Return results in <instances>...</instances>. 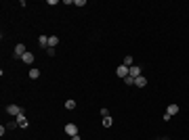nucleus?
<instances>
[{"instance_id": "obj_1", "label": "nucleus", "mask_w": 189, "mask_h": 140, "mask_svg": "<svg viewBox=\"0 0 189 140\" xmlns=\"http://www.w3.org/2000/svg\"><path fill=\"white\" fill-rule=\"evenodd\" d=\"M7 113H9V115H15V117H17V115L25 113V111H23V107H17V105H9V107H7Z\"/></svg>"}, {"instance_id": "obj_2", "label": "nucleus", "mask_w": 189, "mask_h": 140, "mask_svg": "<svg viewBox=\"0 0 189 140\" xmlns=\"http://www.w3.org/2000/svg\"><path fill=\"white\" fill-rule=\"evenodd\" d=\"M116 75H118V78H122V80H124V78H126V75H128V67H126V65H124V63H122V65H120V67H118V69H116Z\"/></svg>"}, {"instance_id": "obj_3", "label": "nucleus", "mask_w": 189, "mask_h": 140, "mask_svg": "<svg viewBox=\"0 0 189 140\" xmlns=\"http://www.w3.org/2000/svg\"><path fill=\"white\" fill-rule=\"evenodd\" d=\"M17 126H19V128H28V126H30V121H28V117H25V113L17 115Z\"/></svg>"}, {"instance_id": "obj_4", "label": "nucleus", "mask_w": 189, "mask_h": 140, "mask_svg": "<svg viewBox=\"0 0 189 140\" xmlns=\"http://www.w3.org/2000/svg\"><path fill=\"white\" fill-rule=\"evenodd\" d=\"M128 75H132V78L137 80V78L141 75V67H139V65H132V67H128Z\"/></svg>"}, {"instance_id": "obj_5", "label": "nucleus", "mask_w": 189, "mask_h": 140, "mask_svg": "<svg viewBox=\"0 0 189 140\" xmlns=\"http://www.w3.org/2000/svg\"><path fill=\"white\" fill-rule=\"evenodd\" d=\"M65 134H67V136H76V134H78L76 123H67V126H65Z\"/></svg>"}, {"instance_id": "obj_6", "label": "nucleus", "mask_w": 189, "mask_h": 140, "mask_svg": "<svg viewBox=\"0 0 189 140\" xmlns=\"http://www.w3.org/2000/svg\"><path fill=\"white\" fill-rule=\"evenodd\" d=\"M25 52H28L25 44H17V46H15V57H23Z\"/></svg>"}, {"instance_id": "obj_7", "label": "nucleus", "mask_w": 189, "mask_h": 140, "mask_svg": "<svg viewBox=\"0 0 189 140\" xmlns=\"http://www.w3.org/2000/svg\"><path fill=\"white\" fill-rule=\"evenodd\" d=\"M134 86H137V88H145V86H147V78H145V75H139V78L134 80Z\"/></svg>"}, {"instance_id": "obj_8", "label": "nucleus", "mask_w": 189, "mask_h": 140, "mask_svg": "<svg viewBox=\"0 0 189 140\" xmlns=\"http://www.w3.org/2000/svg\"><path fill=\"white\" fill-rule=\"evenodd\" d=\"M21 61H23V63H28V65H32V63H34V55H32V52L28 50L25 55H23V57H21Z\"/></svg>"}, {"instance_id": "obj_9", "label": "nucleus", "mask_w": 189, "mask_h": 140, "mask_svg": "<svg viewBox=\"0 0 189 140\" xmlns=\"http://www.w3.org/2000/svg\"><path fill=\"white\" fill-rule=\"evenodd\" d=\"M38 44H40V46H44V48H49V36H44V34H42V36H38Z\"/></svg>"}, {"instance_id": "obj_10", "label": "nucleus", "mask_w": 189, "mask_h": 140, "mask_svg": "<svg viewBox=\"0 0 189 140\" xmlns=\"http://www.w3.org/2000/svg\"><path fill=\"white\" fill-rule=\"evenodd\" d=\"M166 113L170 115V117H172V115H177V113H179V105H168V109H166Z\"/></svg>"}, {"instance_id": "obj_11", "label": "nucleus", "mask_w": 189, "mask_h": 140, "mask_svg": "<svg viewBox=\"0 0 189 140\" xmlns=\"http://www.w3.org/2000/svg\"><path fill=\"white\" fill-rule=\"evenodd\" d=\"M57 44H59V38H57V36H51V38H49V48H55Z\"/></svg>"}, {"instance_id": "obj_12", "label": "nucleus", "mask_w": 189, "mask_h": 140, "mask_svg": "<svg viewBox=\"0 0 189 140\" xmlns=\"http://www.w3.org/2000/svg\"><path fill=\"white\" fill-rule=\"evenodd\" d=\"M103 126H105V128H111V126H113V119H111V115L103 117Z\"/></svg>"}, {"instance_id": "obj_13", "label": "nucleus", "mask_w": 189, "mask_h": 140, "mask_svg": "<svg viewBox=\"0 0 189 140\" xmlns=\"http://www.w3.org/2000/svg\"><path fill=\"white\" fill-rule=\"evenodd\" d=\"M28 75H30L32 80H38V78H40V71H38V69H30V73H28Z\"/></svg>"}, {"instance_id": "obj_14", "label": "nucleus", "mask_w": 189, "mask_h": 140, "mask_svg": "<svg viewBox=\"0 0 189 140\" xmlns=\"http://www.w3.org/2000/svg\"><path fill=\"white\" fill-rule=\"evenodd\" d=\"M65 109H69V111H72V109H76V101H72V98H69V101H65Z\"/></svg>"}, {"instance_id": "obj_15", "label": "nucleus", "mask_w": 189, "mask_h": 140, "mask_svg": "<svg viewBox=\"0 0 189 140\" xmlns=\"http://www.w3.org/2000/svg\"><path fill=\"white\" fill-rule=\"evenodd\" d=\"M124 84H126V86H132V84H134V78H132V75H126V78H124Z\"/></svg>"}, {"instance_id": "obj_16", "label": "nucleus", "mask_w": 189, "mask_h": 140, "mask_svg": "<svg viewBox=\"0 0 189 140\" xmlns=\"http://www.w3.org/2000/svg\"><path fill=\"white\" fill-rule=\"evenodd\" d=\"M124 65L126 67H132V57H124Z\"/></svg>"}, {"instance_id": "obj_17", "label": "nucleus", "mask_w": 189, "mask_h": 140, "mask_svg": "<svg viewBox=\"0 0 189 140\" xmlns=\"http://www.w3.org/2000/svg\"><path fill=\"white\" fill-rule=\"evenodd\" d=\"M101 115H103V117H107V115H109V109H107V107H103V109H101Z\"/></svg>"}, {"instance_id": "obj_18", "label": "nucleus", "mask_w": 189, "mask_h": 140, "mask_svg": "<svg viewBox=\"0 0 189 140\" xmlns=\"http://www.w3.org/2000/svg\"><path fill=\"white\" fill-rule=\"evenodd\" d=\"M46 55H49V57H55V48H46Z\"/></svg>"}, {"instance_id": "obj_19", "label": "nucleus", "mask_w": 189, "mask_h": 140, "mask_svg": "<svg viewBox=\"0 0 189 140\" xmlns=\"http://www.w3.org/2000/svg\"><path fill=\"white\" fill-rule=\"evenodd\" d=\"M72 140H82V136H80V134H76V136H72Z\"/></svg>"}]
</instances>
